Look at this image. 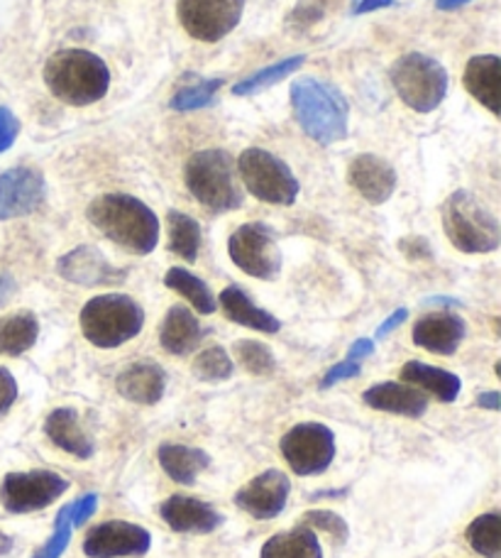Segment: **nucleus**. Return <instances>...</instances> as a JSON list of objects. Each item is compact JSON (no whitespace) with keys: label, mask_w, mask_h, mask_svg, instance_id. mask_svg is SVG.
<instances>
[{"label":"nucleus","mask_w":501,"mask_h":558,"mask_svg":"<svg viewBox=\"0 0 501 558\" xmlns=\"http://www.w3.org/2000/svg\"><path fill=\"white\" fill-rule=\"evenodd\" d=\"M91 226L108 241L135 255H149L159 243V218L145 202L130 194H103L86 208Z\"/></svg>","instance_id":"1"},{"label":"nucleus","mask_w":501,"mask_h":558,"mask_svg":"<svg viewBox=\"0 0 501 558\" xmlns=\"http://www.w3.org/2000/svg\"><path fill=\"white\" fill-rule=\"evenodd\" d=\"M45 84L66 106H91L110 88V69L86 49H59L45 64Z\"/></svg>","instance_id":"2"},{"label":"nucleus","mask_w":501,"mask_h":558,"mask_svg":"<svg viewBox=\"0 0 501 558\" xmlns=\"http://www.w3.org/2000/svg\"><path fill=\"white\" fill-rule=\"evenodd\" d=\"M292 108L304 131L318 145H335L347 137V98L333 84L318 78H296L292 84Z\"/></svg>","instance_id":"3"},{"label":"nucleus","mask_w":501,"mask_h":558,"mask_svg":"<svg viewBox=\"0 0 501 558\" xmlns=\"http://www.w3.org/2000/svg\"><path fill=\"white\" fill-rule=\"evenodd\" d=\"M440 221H443L448 241L460 253L487 255L494 253L501 243L497 216L473 192H465V189L445 198L443 208H440Z\"/></svg>","instance_id":"4"},{"label":"nucleus","mask_w":501,"mask_h":558,"mask_svg":"<svg viewBox=\"0 0 501 558\" xmlns=\"http://www.w3.org/2000/svg\"><path fill=\"white\" fill-rule=\"evenodd\" d=\"M184 184L196 202L213 214L243 206V192L235 179V165L225 149H198L184 165Z\"/></svg>","instance_id":"5"},{"label":"nucleus","mask_w":501,"mask_h":558,"mask_svg":"<svg viewBox=\"0 0 501 558\" xmlns=\"http://www.w3.org/2000/svg\"><path fill=\"white\" fill-rule=\"evenodd\" d=\"M82 333L96 348H120L139 336L145 312L127 294H100L88 299L82 308Z\"/></svg>","instance_id":"6"},{"label":"nucleus","mask_w":501,"mask_h":558,"mask_svg":"<svg viewBox=\"0 0 501 558\" xmlns=\"http://www.w3.org/2000/svg\"><path fill=\"white\" fill-rule=\"evenodd\" d=\"M389 78H392L401 101L416 113L436 111L443 104L450 84L445 66L438 59L420 52L399 57Z\"/></svg>","instance_id":"7"},{"label":"nucleus","mask_w":501,"mask_h":558,"mask_svg":"<svg viewBox=\"0 0 501 558\" xmlns=\"http://www.w3.org/2000/svg\"><path fill=\"white\" fill-rule=\"evenodd\" d=\"M237 174L247 186V192L265 204L292 206L298 198L301 184L292 167L262 147H247L240 155Z\"/></svg>","instance_id":"8"},{"label":"nucleus","mask_w":501,"mask_h":558,"mask_svg":"<svg viewBox=\"0 0 501 558\" xmlns=\"http://www.w3.org/2000/svg\"><path fill=\"white\" fill-rule=\"evenodd\" d=\"M228 253L240 270L255 279L272 282L282 272V251L277 235L265 223H245L230 235Z\"/></svg>","instance_id":"9"},{"label":"nucleus","mask_w":501,"mask_h":558,"mask_svg":"<svg viewBox=\"0 0 501 558\" xmlns=\"http://www.w3.org/2000/svg\"><path fill=\"white\" fill-rule=\"evenodd\" d=\"M245 0H179L176 15L184 33L198 43H220L240 25Z\"/></svg>","instance_id":"10"},{"label":"nucleus","mask_w":501,"mask_h":558,"mask_svg":"<svg viewBox=\"0 0 501 558\" xmlns=\"http://www.w3.org/2000/svg\"><path fill=\"white\" fill-rule=\"evenodd\" d=\"M69 490V481L52 471L8 473L0 485V505L10 514L39 512Z\"/></svg>","instance_id":"11"},{"label":"nucleus","mask_w":501,"mask_h":558,"mask_svg":"<svg viewBox=\"0 0 501 558\" xmlns=\"http://www.w3.org/2000/svg\"><path fill=\"white\" fill-rule=\"evenodd\" d=\"M279 446H282V456L296 475L326 473L335 458V434L316 422L289 428Z\"/></svg>","instance_id":"12"},{"label":"nucleus","mask_w":501,"mask_h":558,"mask_svg":"<svg viewBox=\"0 0 501 558\" xmlns=\"http://www.w3.org/2000/svg\"><path fill=\"white\" fill-rule=\"evenodd\" d=\"M47 198V182L39 169L15 167L0 174V221L35 214Z\"/></svg>","instance_id":"13"},{"label":"nucleus","mask_w":501,"mask_h":558,"mask_svg":"<svg viewBox=\"0 0 501 558\" xmlns=\"http://www.w3.org/2000/svg\"><path fill=\"white\" fill-rule=\"evenodd\" d=\"M149 546H152V536L143 526L130 522H103L86 534L84 554L88 558L145 556Z\"/></svg>","instance_id":"14"},{"label":"nucleus","mask_w":501,"mask_h":558,"mask_svg":"<svg viewBox=\"0 0 501 558\" xmlns=\"http://www.w3.org/2000/svg\"><path fill=\"white\" fill-rule=\"evenodd\" d=\"M289 493H292V483L282 471H265L240 487L235 505L255 520L267 522L284 512Z\"/></svg>","instance_id":"15"},{"label":"nucleus","mask_w":501,"mask_h":558,"mask_svg":"<svg viewBox=\"0 0 501 558\" xmlns=\"http://www.w3.org/2000/svg\"><path fill=\"white\" fill-rule=\"evenodd\" d=\"M57 272L78 287H115L123 284L127 272L118 270L94 245H78L57 260Z\"/></svg>","instance_id":"16"},{"label":"nucleus","mask_w":501,"mask_h":558,"mask_svg":"<svg viewBox=\"0 0 501 558\" xmlns=\"http://www.w3.org/2000/svg\"><path fill=\"white\" fill-rule=\"evenodd\" d=\"M350 184L355 192L372 206L387 204L392 194L396 192V169L387 162V159L377 157L372 153L357 155L347 169Z\"/></svg>","instance_id":"17"},{"label":"nucleus","mask_w":501,"mask_h":558,"mask_svg":"<svg viewBox=\"0 0 501 558\" xmlns=\"http://www.w3.org/2000/svg\"><path fill=\"white\" fill-rule=\"evenodd\" d=\"M159 517H162L169 530L179 534H210L223 524V517L216 507L188 495L169 497L159 505Z\"/></svg>","instance_id":"18"},{"label":"nucleus","mask_w":501,"mask_h":558,"mask_svg":"<svg viewBox=\"0 0 501 558\" xmlns=\"http://www.w3.org/2000/svg\"><path fill=\"white\" fill-rule=\"evenodd\" d=\"M467 333L463 318L453 312H433L420 316L414 326V343L436 355H455Z\"/></svg>","instance_id":"19"},{"label":"nucleus","mask_w":501,"mask_h":558,"mask_svg":"<svg viewBox=\"0 0 501 558\" xmlns=\"http://www.w3.org/2000/svg\"><path fill=\"white\" fill-rule=\"evenodd\" d=\"M115 390L127 402L152 407L162 402L167 390V375L162 365H157L155 361H137L118 375Z\"/></svg>","instance_id":"20"},{"label":"nucleus","mask_w":501,"mask_h":558,"mask_svg":"<svg viewBox=\"0 0 501 558\" xmlns=\"http://www.w3.org/2000/svg\"><path fill=\"white\" fill-rule=\"evenodd\" d=\"M363 402L377 412L399 414L408 418H420L428 412L426 395L414 385L401 383H379L363 395Z\"/></svg>","instance_id":"21"},{"label":"nucleus","mask_w":501,"mask_h":558,"mask_svg":"<svg viewBox=\"0 0 501 558\" xmlns=\"http://www.w3.org/2000/svg\"><path fill=\"white\" fill-rule=\"evenodd\" d=\"M465 88L489 113L501 111V62L497 54H477L465 66Z\"/></svg>","instance_id":"22"},{"label":"nucleus","mask_w":501,"mask_h":558,"mask_svg":"<svg viewBox=\"0 0 501 558\" xmlns=\"http://www.w3.org/2000/svg\"><path fill=\"white\" fill-rule=\"evenodd\" d=\"M218 304L223 308L225 318H230V322L237 326L253 328V331L259 333H279V328H282V322H279L274 314L259 308L253 299L243 292V287L237 284L225 287L223 292H220Z\"/></svg>","instance_id":"23"},{"label":"nucleus","mask_w":501,"mask_h":558,"mask_svg":"<svg viewBox=\"0 0 501 558\" xmlns=\"http://www.w3.org/2000/svg\"><path fill=\"white\" fill-rule=\"evenodd\" d=\"M200 338H204V328L186 306H172L164 314L162 326H159V343L169 355H188L196 351Z\"/></svg>","instance_id":"24"},{"label":"nucleus","mask_w":501,"mask_h":558,"mask_svg":"<svg viewBox=\"0 0 501 558\" xmlns=\"http://www.w3.org/2000/svg\"><path fill=\"white\" fill-rule=\"evenodd\" d=\"M45 434L54 446L76 458H82V461L94 456V444L82 428L76 410H69V407H59V410H54L45 418Z\"/></svg>","instance_id":"25"},{"label":"nucleus","mask_w":501,"mask_h":558,"mask_svg":"<svg viewBox=\"0 0 501 558\" xmlns=\"http://www.w3.org/2000/svg\"><path fill=\"white\" fill-rule=\"evenodd\" d=\"M159 465L179 485H194L196 477L210 465L206 451L184 444H164L157 451Z\"/></svg>","instance_id":"26"},{"label":"nucleus","mask_w":501,"mask_h":558,"mask_svg":"<svg viewBox=\"0 0 501 558\" xmlns=\"http://www.w3.org/2000/svg\"><path fill=\"white\" fill-rule=\"evenodd\" d=\"M399 375L404 383L436 395L438 400L445 404H453L457 400L460 390H463V383H460V377L455 373L440 371V367L426 365L420 361H408L404 367H401Z\"/></svg>","instance_id":"27"},{"label":"nucleus","mask_w":501,"mask_h":558,"mask_svg":"<svg viewBox=\"0 0 501 558\" xmlns=\"http://www.w3.org/2000/svg\"><path fill=\"white\" fill-rule=\"evenodd\" d=\"M39 322L33 312H17L0 318V355H23L37 343Z\"/></svg>","instance_id":"28"},{"label":"nucleus","mask_w":501,"mask_h":558,"mask_svg":"<svg viewBox=\"0 0 501 558\" xmlns=\"http://www.w3.org/2000/svg\"><path fill=\"white\" fill-rule=\"evenodd\" d=\"M262 558H323L316 532L301 524L292 532L274 534L262 546Z\"/></svg>","instance_id":"29"},{"label":"nucleus","mask_w":501,"mask_h":558,"mask_svg":"<svg viewBox=\"0 0 501 558\" xmlns=\"http://www.w3.org/2000/svg\"><path fill=\"white\" fill-rule=\"evenodd\" d=\"M164 284L169 289H174L176 294H182L198 314H213L218 308V302L213 292H210V287L200 277L184 270V267H172V270L164 275Z\"/></svg>","instance_id":"30"},{"label":"nucleus","mask_w":501,"mask_h":558,"mask_svg":"<svg viewBox=\"0 0 501 558\" xmlns=\"http://www.w3.org/2000/svg\"><path fill=\"white\" fill-rule=\"evenodd\" d=\"M169 251L186 263H196L200 251V226L196 218L182 211H169Z\"/></svg>","instance_id":"31"},{"label":"nucleus","mask_w":501,"mask_h":558,"mask_svg":"<svg viewBox=\"0 0 501 558\" xmlns=\"http://www.w3.org/2000/svg\"><path fill=\"white\" fill-rule=\"evenodd\" d=\"M306 64V54H296V57H286L282 62H277L267 69H259L253 76L243 78V82H237L233 86V94L235 96H255L259 92H265V88H272L274 84L284 82L286 76H292L294 72H298L301 66Z\"/></svg>","instance_id":"32"},{"label":"nucleus","mask_w":501,"mask_h":558,"mask_svg":"<svg viewBox=\"0 0 501 558\" xmlns=\"http://www.w3.org/2000/svg\"><path fill=\"white\" fill-rule=\"evenodd\" d=\"M467 542L485 558H501V517L497 512L479 514L467 526Z\"/></svg>","instance_id":"33"},{"label":"nucleus","mask_w":501,"mask_h":558,"mask_svg":"<svg viewBox=\"0 0 501 558\" xmlns=\"http://www.w3.org/2000/svg\"><path fill=\"white\" fill-rule=\"evenodd\" d=\"M235 365L223 345H210L200 351L194 361V375L200 383H223L233 375Z\"/></svg>","instance_id":"34"},{"label":"nucleus","mask_w":501,"mask_h":558,"mask_svg":"<svg viewBox=\"0 0 501 558\" xmlns=\"http://www.w3.org/2000/svg\"><path fill=\"white\" fill-rule=\"evenodd\" d=\"M237 363L245 367L249 375L257 377H269L277 371V357L272 353V348H267L259 341H237L233 345Z\"/></svg>","instance_id":"35"},{"label":"nucleus","mask_w":501,"mask_h":558,"mask_svg":"<svg viewBox=\"0 0 501 558\" xmlns=\"http://www.w3.org/2000/svg\"><path fill=\"white\" fill-rule=\"evenodd\" d=\"M223 78H208V82H196L194 86L182 88L172 101H169V108L179 113H188V111H200L210 104H216V94L223 88Z\"/></svg>","instance_id":"36"},{"label":"nucleus","mask_w":501,"mask_h":558,"mask_svg":"<svg viewBox=\"0 0 501 558\" xmlns=\"http://www.w3.org/2000/svg\"><path fill=\"white\" fill-rule=\"evenodd\" d=\"M72 505H64L57 514V532L49 536V542L33 558H62L69 542H72Z\"/></svg>","instance_id":"37"},{"label":"nucleus","mask_w":501,"mask_h":558,"mask_svg":"<svg viewBox=\"0 0 501 558\" xmlns=\"http://www.w3.org/2000/svg\"><path fill=\"white\" fill-rule=\"evenodd\" d=\"M304 524L310 530H320L333 536L338 544L347 542V524L340 514L328 512V510H310L304 514Z\"/></svg>","instance_id":"38"},{"label":"nucleus","mask_w":501,"mask_h":558,"mask_svg":"<svg viewBox=\"0 0 501 558\" xmlns=\"http://www.w3.org/2000/svg\"><path fill=\"white\" fill-rule=\"evenodd\" d=\"M20 135V121L17 116L10 111V108L0 106V155L15 145V140Z\"/></svg>","instance_id":"39"},{"label":"nucleus","mask_w":501,"mask_h":558,"mask_svg":"<svg viewBox=\"0 0 501 558\" xmlns=\"http://www.w3.org/2000/svg\"><path fill=\"white\" fill-rule=\"evenodd\" d=\"M359 373H363V367H359V363H353V361L338 363V365L330 367L323 380H320V390H328V387H333V385L343 383V380H353V377H357Z\"/></svg>","instance_id":"40"},{"label":"nucleus","mask_w":501,"mask_h":558,"mask_svg":"<svg viewBox=\"0 0 501 558\" xmlns=\"http://www.w3.org/2000/svg\"><path fill=\"white\" fill-rule=\"evenodd\" d=\"M17 400V383L15 377L5 367H0V416H5Z\"/></svg>","instance_id":"41"},{"label":"nucleus","mask_w":501,"mask_h":558,"mask_svg":"<svg viewBox=\"0 0 501 558\" xmlns=\"http://www.w3.org/2000/svg\"><path fill=\"white\" fill-rule=\"evenodd\" d=\"M96 510H98V495L96 493L84 495L82 500H76L72 505V524L74 526H84L96 514Z\"/></svg>","instance_id":"42"},{"label":"nucleus","mask_w":501,"mask_h":558,"mask_svg":"<svg viewBox=\"0 0 501 558\" xmlns=\"http://www.w3.org/2000/svg\"><path fill=\"white\" fill-rule=\"evenodd\" d=\"M401 251H404L408 257H416V260H430L433 253H430V245L424 241V238H406V241H401Z\"/></svg>","instance_id":"43"},{"label":"nucleus","mask_w":501,"mask_h":558,"mask_svg":"<svg viewBox=\"0 0 501 558\" xmlns=\"http://www.w3.org/2000/svg\"><path fill=\"white\" fill-rule=\"evenodd\" d=\"M372 353H375V341H369V338H357V341L350 345L345 361L357 363V361H365V357H369Z\"/></svg>","instance_id":"44"},{"label":"nucleus","mask_w":501,"mask_h":558,"mask_svg":"<svg viewBox=\"0 0 501 558\" xmlns=\"http://www.w3.org/2000/svg\"><path fill=\"white\" fill-rule=\"evenodd\" d=\"M408 318V308H396V312L387 318V322L377 328V338H387L392 331H396V328L404 324Z\"/></svg>","instance_id":"45"},{"label":"nucleus","mask_w":501,"mask_h":558,"mask_svg":"<svg viewBox=\"0 0 501 558\" xmlns=\"http://www.w3.org/2000/svg\"><path fill=\"white\" fill-rule=\"evenodd\" d=\"M396 5V0H357L353 8V15H365V13H375V10L382 8H392Z\"/></svg>","instance_id":"46"},{"label":"nucleus","mask_w":501,"mask_h":558,"mask_svg":"<svg viewBox=\"0 0 501 558\" xmlns=\"http://www.w3.org/2000/svg\"><path fill=\"white\" fill-rule=\"evenodd\" d=\"M15 294V279L8 272H0V306H5Z\"/></svg>","instance_id":"47"},{"label":"nucleus","mask_w":501,"mask_h":558,"mask_svg":"<svg viewBox=\"0 0 501 558\" xmlns=\"http://www.w3.org/2000/svg\"><path fill=\"white\" fill-rule=\"evenodd\" d=\"M477 404L482 407V410L499 412L501 410V395L499 392H482L477 397Z\"/></svg>","instance_id":"48"},{"label":"nucleus","mask_w":501,"mask_h":558,"mask_svg":"<svg viewBox=\"0 0 501 558\" xmlns=\"http://www.w3.org/2000/svg\"><path fill=\"white\" fill-rule=\"evenodd\" d=\"M467 3H473V0H438V8L440 10H455V8H463Z\"/></svg>","instance_id":"49"}]
</instances>
